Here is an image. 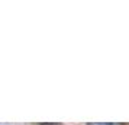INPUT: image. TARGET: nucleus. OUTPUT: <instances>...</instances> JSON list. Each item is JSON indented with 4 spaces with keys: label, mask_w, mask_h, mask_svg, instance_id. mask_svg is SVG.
<instances>
[{
    "label": "nucleus",
    "mask_w": 129,
    "mask_h": 125,
    "mask_svg": "<svg viewBox=\"0 0 129 125\" xmlns=\"http://www.w3.org/2000/svg\"><path fill=\"white\" fill-rule=\"evenodd\" d=\"M90 125H117V124H90Z\"/></svg>",
    "instance_id": "f257e3e1"
}]
</instances>
